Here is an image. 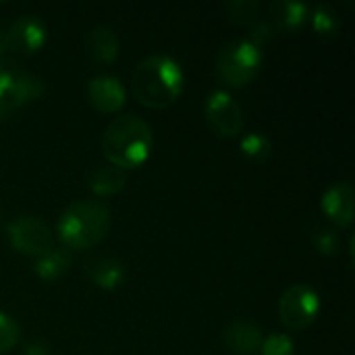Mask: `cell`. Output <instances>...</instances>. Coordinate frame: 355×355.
Masks as SVG:
<instances>
[{
  "label": "cell",
  "mask_w": 355,
  "mask_h": 355,
  "mask_svg": "<svg viewBox=\"0 0 355 355\" xmlns=\"http://www.w3.org/2000/svg\"><path fill=\"white\" fill-rule=\"evenodd\" d=\"M183 69L166 54L144 58L133 71V94L148 108H166L183 92Z\"/></svg>",
  "instance_id": "1"
},
{
  "label": "cell",
  "mask_w": 355,
  "mask_h": 355,
  "mask_svg": "<svg viewBox=\"0 0 355 355\" xmlns=\"http://www.w3.org/2000/svg\"><path fill=\"white\" fill-rule=\"evenodd\" d=\"M152 127L135 114L112 119L102 137V150L108 158V164H114L123 171L144 164L152 152Z\"/></svg>",
  "instance_id": "2"
},
{
  "label": "cell",
  "mask_w": 355,
  "mask_h": 355,
  "mask_svg": "<svg viewBox=\"0 0 355 355\" xmlns=\"http://www.w3.org/2000/svg\"><path fill=\"white\" fill-rule=\"evenodd\" d=\"M110 227V210L96 200H81L71 204L58 218V239L71 250H85L96 245Z\"/></svg>",
  "instance_id": "3"
},
{
  "label": "cell",
  "mask_w": 355,
  "mask_h": 355,
  "mask_svg": "<svg viewBox=\"0 0 355 355\" xmlns=\"http://www.w3.org/2000/svg\"><path fill=\"white\" fill-rule=\"evenodd\" d=\"M44 94L40 77L27 73L15 60L0 58V121L8 119L17 108L29 104Z\"/></svg>",
  "instance_id": "4"
},
{
  "label": "cell",
  "mask_w": 355,
  "mask_h": 355,
  "mask_svg": "<svg viewBox=\"0 0 355 355\" xmlns=\"http://www.w3.org/2000/svg\"><path fill=\"white\" fill-rule=\"evenodd\" d=\"M260 64H262V48L252 44L248 37H241L229 42L220 50L216 60V71L223 81L239 87L256 77Z\"/></svg>",
  "instance_id": "5"
},
{
  "label": "cell",
  "mask_w": 355,
  "mask_h": 355,
  "mask_svg": "<svg viewBox=\"0 0 355 355\" xmlns=\"http://www.w3.org/2000/svg\"><path fill=\"white\" fill-rule=\"evenodd\" d=\"M320 312V297L308 285L289 287L279 302L281 322L289 331H306Z\"/></svg>",
  "instance_id": "6"
},
{
  "label": "cell",
  "mask_w": 355,
  "mask_h": 355,
  "mask_svg": "<svg viewBox=\"0 0 355 355\" xmlns=\"http://www.w3.org/2000/svg\"><path fill=\"white\" fill-rule=\"evenodd\" d=\"M8 239L10 245L25 254V256H33L40 258L42 254H46L54 241L52 231L48 229V225L35 216H19L8 225Z\"/></svg>",
  "instance_id": "7"
},
{
  "label": "cell",
  "mask_w": 355,
  "mask_h": 355,
  "mask_svg": "<svg viewBox=\"0 0 355 355\" xmlns=\"http://www.w3.org/2000/svg\"><path fill=\"white\" fill-rule=\"evenodd\" d=\"M206 121L220 137H235L243 131L245 119L241 106L223 89H216L206 100Z\"/></svg>",
  "instance_id": "8"
},
{
  "label": "cell",
  "mask_w": 355,
  "mask_h": 355,
  "mask_svg": "<svg viewBox=\"0 0 355 355\" xmlns=\"http://www.w3.org/2000/svg\"><path fill=\"white\" fill-rule=\"evenodd\" d=\"M46 42V27L33 15H21L4 31V46L15 54H33Z\"/></svg>",
  "instance_id": "9"
},
{
  "label": "cell",
  "mask_w": 355,
  "mask_h": 355,
  "mask_svg": "<svg viewBox=\"0 0 355 355\" xmlns=\"http://www.w3.org/2000/svg\"><path fill=\"white\" fill-rule=\"evenodd\" d=\"M87 100L100 112H116L125 104V87L112 75H98L87 83Z\"/></svg>",
  "instance_id": "10"
},
{
  "label": "cell",
  "mask_w": 355,
  "mask_h": 355,
  "mask_svg": "<svg viewBox=\"0 0 355 355\" xmlns=\"http://www.w3.org/2000/svg\"><path fill=\"white\" fill-rule=\"evenodd\" d=\"M324 214L341 229L352 227L355 218L354 187L349 183H335L322 196Z\"/></svg>",
  "instance_id": "11"
},
{
  "label": "cell",
  "mask_w": 355,
  "mask_h": 355,
  "mask_svg": "<svg viewBox=\"0 0 355 355\" xmlns=\"http://www.w3.org/2000/svg\"><path fill=\"white\" fill-rule=\"evenodd\" d=\"M223 339L231 352L239 355H250L260 349L262 345V331L258 324L248 320H237L229 324L223 333Z\"/></svg>",
  "instance_id": "12"
},
{
  "label": "cell",
  "mask_w": 355,
  "mask_h": 355,
  "mask_svg": "<svg viewBox=\"0 0 355 355\" xmlns=\"http://www.w3.org/2000/svg\"><path fill=\"white\" fill-rule=\"evenodd\" d=\"M310 15L308 4L297 0H279L272 2L268 8V25L279 31H291L297 29Z\"/></svg>",
  "instance_id": "13"
},
{
  "label": "cell",
  "mask_w": 355,
  "mask_h": 355,
  "mask_svg": "<svg viewBox=\"0 0 355 355\" xmlns=\"http://www.w3.org/2000/svg\"><path fill=\"white\" fill-rule=\"evenodd\" d=\"M85 275L100 287V289H114L125 279V268L119 260L108 256H96L85 262Z\"/></svg>",
  "instance_id": "14"
},
{
  "label": "cell",
  "mask_w": 355,
  "mask_h": 355,
  "mask_svg": "<svg viewBox=\"0 0 355 355\" xmlns=\"http://www.w3.org/2000/svg\"><path fill=\"white\" fill-rule=\"evenodd\" d=\"M85 50L96 62H112L119 54V37L110 27L98 25L87 31Z\"/></svg>",
  "instance_id": "15"
},
{
  "label": "cell",
  "mask_w": 355,
  "mask_h": 355,
  "mask_svg": "<svg viewBox=\"0 0 355 355\" xmlns=\"http://www.w3.org/2000/svg\"><path fill=\"white\" fill-rule=\"evenodd\" d=\"M87 185H89V189L96 196H112V193H119L127 185V171H123V168H119L114 164L98 166L89 175Z\"/></svg>",
  "instance_id": "16"
},
{
  "label": "cell",
  "mask_w": 355,
  "mask_h": 355,
  "mask_svg": "<svg viewBox=\"0 0 355 355\" xmlns=\"http://www.w3.org/2000/svg\"><path fill=\"white\" fill-rule=\"evenodd\" d=\"M71 266V252L67 248H50L46 254L35 258L33 272L44 281L60 279Z\"/></svg>",
  "instance_id": "17"
},
{
  "label": "cell",
  "mask_w": 355,
  "mask_h": 355,
  "mask_svg": "<svg viewBox=\"0 0 355 355\" xmlns=\"http://www.w3.org/2000/svg\"><path fill=\"white\" fill-rule=\"evenodd\" d=\"M227 12L237 25H254L260 15V2L256 0H233L227 4Z\"/></svg>",
  "instance_id": "18"
},
{
  "label": "cell",
  "mask_w": 355,
  "mask_h": 355,
  "mask_svg": "<svg viewBox=\"0 0 355 355\" xmlns=\"http://www.w3.org/2000/svg\"><path fill=\"white\" fill-rule=\"evenodd\" d=\"M241 152L248 156V158H254V160H264L270 156L272 152V144L266 135L262 133H250L241 139Z\"/></svg>",
  "instance_id": "19"
},
{
  "label": "cell",
  "mask_w": 355,
  "mask_h": 355,
  "mask_svg": "<svg viewBox=\"0 0 355 355\" xmlns=\"http://www.w3.org/2000/svg\"><path fill=\"white\" fill-rule=\"evenodd\" d=\"M312 23H314V29L322 35H331L339 29V19H337V12L322 4L314 10V17H312Z\"/></svg>",
  "instance_id": "20"
},
{
  "label": "cell",
  "mask_w": 355,
  "mask_h": 355,
  "mask_svg": "<svg viewBox=\"0 0 355 355\" xmlns=\"http://www.w3.org/2000/svg\"><path fill=\"white\" fill-rule=\"evenodd\" d=\"M260 354L262 355H295L293 349V341L287 335L275 333L270 337H266L260 345Z\"/></svg>",
  "instance_id": "21"
},
{
  "label": "cell",
  "mask_w": 355,
  "mask_h": 355,
  "mask_svg": "<svg viewBox=\"0 0 355 355\" xmlns=\"http://www.w3.org/2000/svg\"><path fill=\"white\" fill-rule=\"evenodd\" d=\"M19 343V327L17 322L0 312V354L10 352Z\"/></svg>",
  "instance_id": "22"
},
{
  "label": "cell",
  "mask_w": 355,
  "mask_h": 355,
  "mask_svg": "<svg viewBox=\"0 0 355 355\" xmlns=\"http://www.w3.org/2000/svg\"><path fill=\"white\" fill-rule=\"evenodd\" d=\"M314 245H316V250H318L320 254L333 256V254H337V250H339V245H341V239H339V235H337L335 231H331V229H320V231L314 235Z\"/></svg>",
  "instance_id": "23"
},
{
  "label": "cell",
  "mask_w": 355,
  "mask_h": 355,
  "mask_svg": "<svg viewBox=\"0 0 355 355\" xmlns=\"http://www.w3.org/2000/svg\"><path fill=\"white\" fill-rule=\"evenodd\" d=\"M270 35H272V27L268 25V21H256L254 25H252V33H250V42L252 44H256L258 48H262L268 40H270Z\"/></svg>",
  "instance_id": "24"
},
{
  "label": "cell",
  "mask_w": 355,
  "mask_h": 355,
  "mask_svg": "<svg viewBox=\"0 0 355 355\" xmlns=\"http://www.w3.org/2000/svg\"><path fill=\"white\" fill-rule=\"evenodd\" d=\"M25 355H48L50 352V347H48V343L46 341H40V339H33V341H29L27 345H25Z\"/></svg>",
  "instance_id": "25"
},
{
  "label": "cell",
  "mask_w": 355,
  "mask_h": 355,
  "mask_svg": "<svg viewBox=\"0 0 355 355\" xmlns=\"http://www.w3.org/2000/svg\"><path fill=\"white\" fill-rule=\"evenodd\" d=\"M4 50H6V46H4V31L0 29V54H2Z\"/></svg>",
  "instance_id": "26"
},
{
  "label": "cell",
  "mask_w": 355,
  "mask_h": 355,
  "mask_svg": "<svg viewBox=\"0 0 355 355\" xmlns=\"http://www.w3.org/2000/svg\"><path fill=\"white\" fill-rule=\"evenodd\" d=\"M0 220H2V210H0Z\"/></svg>",
  "instance_id": "27"
}]
</instances>
